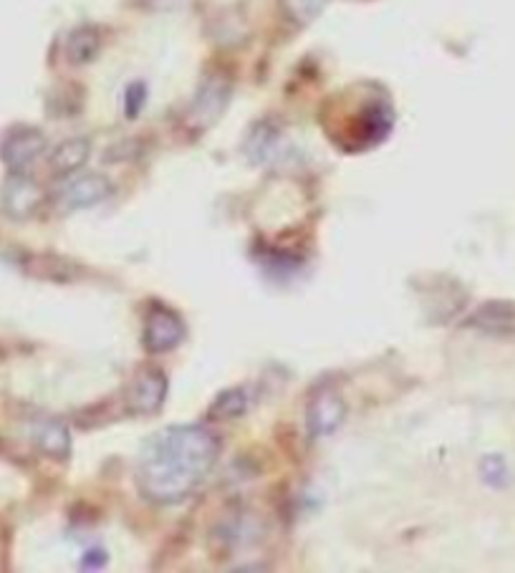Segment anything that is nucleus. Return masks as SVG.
<instances>
[{
	"instance_id": "ddd939ff",
	"label": "nucleus",
	"mask_w": 515,
	"mask_h": 573,
	"mask_svg": "<svg viewBox=\"0 0 515 573\" xmlns=\"http://www.w3.org/2000/svg\"><path fill=\"white\" fill-rule=\"evenodd\" d=\"M251 410V395H248L246 387H233L225 389L223 395H217V399L210 407V418L213 420H223V422H233Z\"/></svg>"
},
{
	"instance_id": "f257e3e1",
	"label": "nucleus",
	"mask_w": 515,
	"mask_h": 573,
	"mask_svg": "<svg viewBox=\"0 0 515 573\" xmlns=\"http://www.w3.org/2000/svg\"><path fill=\"white\" fill-rule=\"evenodd\" d=\"M221 437L205 425L165 427L147 439L137 460V488L145 500L175 506L190 498L213 473Z\"/></svg>"
},
{
	"instance_id": "20e7f679",
	"label": "nucleus",
	"mask_w": 515,
	"mask_h": 573,
	"mask_svg": "<svg viewBox=\"0 0 515 573\" xmlns=\"http://www.w3.org/2000/svg\"><path fill=\"white\" fill-rule=\"evenodd\" d=\"M187 328L179 319V313L169 306L154 301L150 311L145 313L142 326V344L150 354H167L183 344Z\"/></svg>"
},
{
	"instance_id": "4468645a",
	"label": "nucleus",
	"mask_w": 515,
	"mask_h": 573,
	"mask_svg": "<svg viewBox=\"0 0 515 573\" xmlns=\"http://www.w3.org/2000/svg\"><path fill=\"white\" fill-rule=\"evenodd\" d=\"M278 3L288 21L306 26V23L316 21L318 15L326 11V5H329L331 0H278Z\"/></svg>"
},
{
	"instance_id": "1a4fd4ad",
	"label": "nucleus",
	"mask_w": 515,
	"mask_h": 573,
	"mask_svg": "<svg viewBox=\"0 0 515 573\" xmlns=\"http://www.w3.org/2000/svg\"><path fill=\"white\" fill-rule=\"evenodd\" d=\"M43 202V190L36 179H30L28 175H13L8 179V185L3 187V205L8 210V215L26 220L41 208Z\"/></svg>"
},
{
	"instance_id": "2eb2a0df",
	"label": "nucleus",
	"mask_w": 515,
	"mask_h": 573,
	"mask_svg": "<svg viewBox=\"0 0 515 573\" xmlns=\"http://www.w3.org/2000/svg\"><path fill=\"white\" fill-rule=\"evenodd\" d=\"M480 475H482V481L490 485V488H508L511 485L508 462H505L503 458H498V454H490V458L482 460Z\"/></svg>"
},
{
	"instance_id": "39448f33",
	"label": "nucleus",
	"mask_w": 515,
	"mask_h": 573,
	"mask_svg": "<svg viewBox=\"0 0 515 573\" xmlns=\"http://www.w3.org/2000/svg\"><path fill=\"white\" fill-rule=\"evenodd\" d=\"M46 152V137L43 132H38L34 127H15L11 135L5 137L3 147H0V154H3V162L8 164V170L13 175H28V170L41 160Z\"/></svg>"
},
{
	"instance_id": "f3484780",
	"label": "nucleus",
	"mask_w": 515,
	"mask_h": 573,
	"mask_svg": "<svg viewBox=\"0 0 515 573\" xmlns=\"http://www.w3.org/2000/svg\"><path fill=\"white\" fill-rule=\"evenodd\" d=\"M104 563H106V553L101 551V548H99V551H97V548H91V551L81 559V569H101Z\"/></svg>"
},
{
	"instance_id": "423d86ee",
	"label": "nucleus",
	"mask_w": 515,
	"mask_h": 573,
	"mask_svg": "<svg viewBox=\"0 0 515 573\" xmlns=\"http://www.w3.org/2000/svg\"><path fill=\"white\" fill-rule=\"evenodd\" d=\"M465 326L486 336H495V339H515V301L493 298V301L480 303L465 321Z\"/></svg>"
},
{
	"instance_id": "9b49d317",
	"label": "nucleus",
	"mask_w": 515,
	"mask_h": 573,
	"mask_svg": "<svg viewBox=\"0 0 515 573\" xmlns=\"http://www.w3.org/2000/svg\"><path fill=\"white\" fill-rule=\"evenodd\" d=\"M91 154V142L86 137L64 139L51 154V170L61 177H72L79 172Z\"/></svg>"
},
{
	"instance_id": "f8f14e48",
	"label": "nucleus",
	"mask_w": 515,
	"mask_h": 573,
	"mask_svg": "<svg viewBox=\"0 0 515 573\" xmlns=\"http://www.w3.org/2000/svg\"><path fill=\"white\" fill-rule=\"evenodd\" d=\"M99 46H101L99 30L93 26H79V28L72 30V36H68L66 57L74 66H84V64H89V61L97 59Z\"/></svg>"
},
{
	"instance_id": "9d476101",
	"label": "nucleus",
	"mask_w": 515,
	"mask_h": 573,
	"mask_svg": "<svg viewBox=\"0 0 515 573\" xmlns=\"http://www.w3.org/2000/svg\"><path fill=\"white\" fill-rule=\"evenodd\" d=\"M30 439H34L38 452L49 454L53 460H66L72 454V435H68L64 422L53 418L36 420L30 425Z\"/></svg>"
},
{
	"instance_id": "f03ea898",
	"label": "nucleus",
	"mask_w": 515,
	"mask_h": 573,
	"mask_svg": "<svg viewBox=\"0 0 515 573\" xmlns=\"http://www.w3.org/2000/svg\"><path fill=\"white\" fill-rule=\"evenodd\" d=\"M169 382L160 366H142L124 389V410L137 418H152L167 399Z\"/></svg>"
},
{
	"instance_id": "0eeeda50",
	"label": "nucleus",
	"mask_w": 515,
	"mask_h": 573,
	"mask_svg": "<svg viewBox=\"0 0 515 573\" xmlns=\"http://www.w3.org/2000/svg\"><path fill=\"white\" fill-rule=\"evenodd\" d=\"M343 418H347V404L337 389L324 387L318 389V395L311 399L309 412H306V425L311 437H329L341 427Z\"/></svg>"
},
{
	"instance_id": "6e6552de",
	"label": "nucleus",
	"mask_w": 515,
	"mask_h": 573,
	"mask_svg": "<svg viewBox=\"0 0 515 573\" xmlns=\"http://www.w3.org/2000/svg\"><path fill=\"white\" fill-rule=\"evenodd\" d=\"M112 192L114 185L104 175H79L66 179L59 200L66 210H89L112 198Z\"/></svg>"
},
{
	"instance_id": "dca6fc26",
	"label": "nucleus",
	"mask_w": 515,
	"mask_h": 573,
	"mask_svg": "<svg viewBox=\"0 0 515 573\" xmlns=\"http://www.w3.org/2000/svg\"><path fill=\"white\" fill-rule=\"evenodd\" d=\"M145 101H147V86L142 82L131 84L129 89H127V104H124V109H127L129 120H137L139 112H142Z\"/></svg>"
},
{
	"instance_id": "7ed1b4c3",
	"label": "nucleus",
	"mask_w": 515,
	"mask_h": 573,
	"mask_svg": "<svg viewBox=\"0 0 515 573\" xmlns=\"http://www.w3.org/2000/svg\"><path fill=\"white\" fill-rule=\"evenodd\" d=\"M233 97V84L225 74H210L202 78L198 94H194L190 112H187V124L192 129H210L213 124L221 120L225 109L230 104Z\"/></svg>"
}]
</instances>
